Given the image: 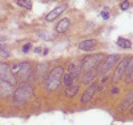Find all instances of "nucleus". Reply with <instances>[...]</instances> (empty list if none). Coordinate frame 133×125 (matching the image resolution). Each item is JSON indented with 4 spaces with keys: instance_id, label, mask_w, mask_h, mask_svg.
Masks as SVG:
<instances>
[{
    "instance_id": "nucleus-1",
    "label": "nucleus",
    "mask_w": 133,
    "mask_h": 125,
    "mask_svg": "<svg viewBox=\"0 0 133 125\" xmlns=\"http://www.w3.org/2000/svg\"><path fill=\"white\" fill-rule=\"evenodd\" d=\"M103 63V55L101 53H93L88 55L81 61V81L84 84H89L97 76L98 67Z\"/></svg>"
},
{
    "instance_id": "nucleus-2",
    "label": "nucleus",
    "mask_w": 133,
    "mask_h": 125,
    "mask_svg": "<svg viewBox=\"0 0 133 125\" xmlns=\"http://www.w3.org/2000/svg\"><path fill=\"white\" fill-rule=\"evenodd\" d=\"M11 72H12L16 81L27 83V80L32 76V65L28 61L17 63V64H14L11 67Z\"/></svg>"
},
{
    "instance_id": "nucleus-3",
    "label": "nucleus",
    "mask_w": 133,
    "mask_h": 125,
    "mask_svg": "<svg viewBox=\"0 0 133 125\" xmlns=\"http://www.w3.org/2000/svg\"><path fill=\"white\" fill-rule=\"evenodd\" d=\"M63 75H64V68L61 65H57L51 69V72L48 73L47 78H45V88L49 90V92H53L56 90L63 80Z\"/></svg>"
},
{
    "instance_id": "nucleus-4",
    "label": "nucleus",
    "mask_w": 133,
    "mask_h": 125,
    "mask_svg": "<svg viewBox=\"0 0 133 125\" xmlns=\"http://www.w3.org/2000/svg\"><path fill=\"white\" fill-rule=\"evenodd\" d=\"M12 95L16 103H27L33 95V85L31 83H23L15 89Z\"/></svg>"
},
{
    "instance_id": "nucleus-5",
    "label": "nucleus",
    "mask_w": 133,
    "mask_h": 125,
    "mask_svg": "<svg viewBox=\"0 0 133 125\" xmlns=\"http://www.w3.org/2000/svg\"><path fill=\"white\" fill-rule=\"evenodd\" d=\"M0 81L11 85L12 88L17 84L12 72H11V65H8L7 63H3V61H0Z\"/></svg>"
},
{
    "instance_id": "nucleus-6",
    "label": "nucleus",
    "mask_w": 133,
    "mask_h": 125,
    "mask_svg": "<svg viewBox=\"0 0 133 125\" xmlns=\"http://www.w3.org/2000/svg\"><path fill=\"white\" fill-rule=\"evenodd\" d=\"M120 60V56L118 55H116V53H113V55H109L108 57L104 60V63H103V65H101V68H100V71L97 72L100 76H103V75H105L110 68H112L117 61Z\"/></svg>"
},
{
    "instance_id": "nucleus-7",
    "label": "nucleus",
    "mask_w": 133,
    "mask_h": 125,
    "mask_svg": "<svg viewBox=\"0 0 133 125\" xmlns=\"http://www.w3.org/2000/svg\"><path fill=\"white\" fill-rule=\"evenodd\" d=\"M130 59H132V57H125V59H123V60L117 64L116 69H115V73H113V81H115V83H118L121 78H123V76H124V73H125V69H127V65L129 64Z\"/></svg>"
},
{
    "instance_id": "nucleus-8",
    "label": "nucleus",
    "mask_w": 133,
    "mask_h": 125,
    "mask_svg": "<svg viewBox=\"0 0 133 125\" xmlns=\"http://www.w3.org/2000/svg\"><path fill=\"white\" fill-rule=\"evenodd\" d=\"M97 88H98V85H97L96 83H92L89 87L85 89L84 95L81 96V103H83V104H87V103H89V101L92 100V97H93V95L96 93Z\"/></svg>"
},
{
    "instance_id": "nucleus-9",
    "label": "nucleus",
    "mask_w": 133,
    "mask_h": 125,
    "mask_svg": "<svg viewBox=\"0 0 133 125\" xmlns=\"http://www.w3.org/2000/svg\"><path fill=\"white\" fill-rule=\"evenodd\" d=\"M68 73L73 78H79L81 76V61H73V63H71Z\"/></svg>"
},
{
    "instance_id": "nucleus-10",
    "label": "nucleus",
    "mask_w": 133,
    "mask_h": 125,
    "mask_svg": "<svg viewBox=\"0 0 133 125\" xmlns=\"http://www.w3.org/2000/svg\"><path fill=\"white\" fill-rule=\"evenodd\" d=\"M65 9H66V5H59V7H56L53 11H51V12L45 16V20H47V21H53L57 16H60Z\"/></svg>"
},
{
    "instance_id": "nucleus-11",
    "label": "nucleus",
    "mask_w": 133,
    "mask_h": 125,
    "mask_svg": "<svg viewBox=\"0 0 133 125\" xmlns=\"http://www.w3.org/2000/svg\"><path fill=\"white\" fill-rule=\"evenodd\" d=\"M96 47V40L93 39H88V40H83L79 43V48L81 51H92Z\"/></svg>"
},
{
    "instance_id": "nucleus-12",
    "label": "nucleus",
    "mask_w": 133,
    "mask_h": 125,
    "mask_svg": "<svg viewBox=\"0 0 133 125\" xmlns=\"http://www.w3.org/2000/svg\"><path fill=\"white\" fill-rule=\"evenodd\" d=\"M69 27H71V21L68 19H63V20H60L57 23V25H56V28H55V31H56L57 33H64V32L68 31Z\"/></svg>"
},
{
    "instance_id": "nucleus-13",
    "label": "nucleus",
    "mask_w": 133,
    "mask_h": 125,
    "mask_svg": "<svg viewBox=\"0 0 133 125\" xmlns=\"http://www.w3.org/2000/svg\"><path fill=\"white\" fill-rule=\"evenodd\" d=\"M14 93V88L3 83V81H0V96H3V97H7L9 95H12Z\"/></svg>"
},
{
    "instance_id": "nucleus-14",
    "label": "nucleus",
    "mask_w": 133,
    "mask_h": 125,
    "mask_svg": "<svg viewBox=\"0 0 133 125\" xmlns=\"http://www.w3.org/2000/svg\"><path fill=\"white\" fill-rule=\"evenodd\" d=\"M125 81L128 84L133 81V59H130L129 64L127 65V69H125Z\"/></svg>"
},
{
    "instance_id": "nucleus-15",
    "label": "nucleus",
    "mask_w": 133,
    "mask_h": 125,
    "mask_svg": "<svg viewBox=\"0 0 133 125\" xmlns=\"http://www.w3.org/2000/svg\"><path fill=\"white\" fill-rule=\"evenodd\" d=\"M117 45L120 48H124V49H129L130 47H132V41L130 40H128V39H124V37H120V39H117Z\"/></svg>"
},
{
    "instance_id": "nucleus-16",
    "label": "nucleus",
    "mask_w": 133,
    "mask_h": 125,
    "mask_svg": "<svg viewBox=\"0 0 133 125\" xmlns=\"http://www.w3.org/2000/svg\"><path fill=\"white\" fill-rule=\"evenodd\" d=\"M77 92H79V85H76V84H73V85H71L68 88H65L66 97H73V96L77 95Z\"/></svg>"
},
{
    "instance_id": "nucleus-17",
    "label": "nucleus",
    "mask_w": 133,
    "mask_h": 125,
    "mask_svg": "<svg viewBox=\"0 0 133 125\" xmlns=\"http://www.w3.org/2000/svg\"><path fill=\"white\" fill-rule=\"evenodd\" d=\"M64 84H65V87L66 88H68V87H71V85H73V81H75V78L68 73V72H66V73H64L63 75V80H61Z\"/></svg>"
},
{
    "instance_id": "nucleus-18",
    "label": "nucleus",
    "mask_w": 133,
    "mask_h": 125,
    "mask_svg": "<svg viewBox=\"0 0 133 125\" xmlns=\"http://www.w3.org/2000/svg\"><path fill=\"white\" fill-rule=\"evenodd\" d=\"M132 97H133V93L132 92H129L128 95H127V97H125V100H124V103H123V105L120 107V110L123 112V110H125L130 104H132Z\"/></svg>"
},
{
    "instance_id": "nucleus-19",
    "label": "nucleus",
    "mask_w": 133,
    "mask_h": 125,
    "mask_svg": "<svg viewBox=\"0 0 133 125\" xmlns=\"http://www.w3.org/2000/svg\"><path fill=\"white\" fill-rule=\"evenodd\" d=\"M47 63H43V64H40L39 67H37V72H39V76H40V78H43L44 77V73L47 72Z\"/></svg>"
},
{
    "instance_id": "nucleus-20",
    "label": "nucleus",
    "mask_w": 133,
    "mask_h": 125,
    "mask_svg": "<svg viewBox=\"0 0 133 125\" xmlns=\"http://www.w3.org/2000/svg\"><path fill=\"white\" fill-rule=\"evenodd\" d=\"M16 4L20 5V7H24V8H27V9H31V8H32V3H31V2H27V0H25V2H24V0H17Z\"/></svg>"
},
{
    "instance_id": "nucleus-21",
    "label": "nucleus",
    "mask_w": 133,
    "mask_h": 125,
    "mask_svg": "<svg viewBox=\"0 0 133 125\" xmlns=\"http://www.w3.org/2000/svg\"><path fill=\"white\" fill-rule=\"evenodd\" d=\"M39 36H41V39L44 40H52V35L48 32H39Z\"/></svg>"
},
{
    "instance_id": "nucleus-22",
    "label": "nucleus",
    "mask_w": 133,
    "mask_h": 125,
    "mask_svg": "<svg viewBox=\"0 0 133 125\" xmlns=\"http://www.w3.org/2000/svg\"><path fill=\"white\" fill-rule=\"evenodd\" d=\"M101 17H103L104 20H108V19H109V8H108V7H105L104 11H101Z\"/></svg>"
},
{
    "instance_id": "nucleus-23",
    "label": "nucleus",
    "mask_w": 133,
    "mask_h": 125,
    "mask_svg": "<svg viewBox=\"0 0 133 125\" xmlns=\"http://www.w3.org/2000/svg\"><path fill=\"white\" fill-rule=\"evenodd\" d=\"M0 56H3V57H8L9 56V52L4 47H2V45H0Z\"/></svg>"
},
{
    "instance_id": "nucleus-24",
    "label": "nucleus",
    "mask_w": 133,
    "mask_h": 125,
    "mask_svg": "<svg viewBox=\"0 0 133 125\" xmlns=\"http://www.w3.org/2000/svg\"><path fill=\"white\" fill-rule=\"evenodd\" d=\"M129 2H123V3H120V8L123 9V11H125V9H128L129 8Z\"/></svg>"
},
{
    "instance_id": "nucleus-25",
    "label": "nucleus",
    "mask_w": 133,
    "mask_h": 125,
    "mask_svg": "<svg viewBox=\"0 0 133 125\" xmlns=\"http://www.w3.org/2000/svg\"><path fill=\"white\" fill-rule=\"evenodd\" d=\"M31 47H32V45H31L29 43H27L25 45H23V48H21V51H23L24 53H27V52L29 51V48H31Z\"/></svg>"
},
{
    "instance_id": "nucleus-26",
    "label": "nucleus",
    "mask_w": 133,
    "mask_h": 125,
    "mask_svg": "<svg viewBox=\"0 0 133 125\" xmlns=\"http://www.w3.org/2000/svg\"><path fill=\"white\" fill-rule=\"evenodd\" d=\"M112 93H113V95L118 93V88H113V89H112Z\"/></svg>"
},
{
    "instance_id": "nucleus-27",
    "label": "nucleus",
    "mask_w": 133,
    "mask_h": 125,
    "mask_svg": "<svg viewBox=\"0 0 133 125\" xmlns=\"http://www.w3.org/2000/svg\"><path fill=\"white\" fill-rule=\"evenodd\" d=\"M4 40H5L4 37H0V41H4Z\"/></svg>"
}]
</instances>
